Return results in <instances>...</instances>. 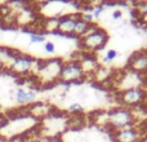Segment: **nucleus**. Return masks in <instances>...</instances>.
<instances>
[{"mask_svg": "<svg viewBox=\"0 0 147 142\" xmlns=\"http://www.w3.org/2000/svg\"><path fill=\"white\" fill-rule=\"evenodd\" d=\"M109 40H110V35L106 28L93 23L88 32L78 40L79 51L90 54H97L102 49L106 48Z\"/></svg>", "mask_w": 147, "mask_h": 142, "instance_id": "obj_1", "label": "nucleus"}, {"mask_svg": "<svg viewBox=\"0 0 147 142\" xmlns=\"http://www.w3.org/2000/svg\"><path fill=\"white\" fill-rule=\"evenodd\" d=\"M136 125V119L132 109L124 106H115L106 111L105 128L109 131V135L115 131Z\"/></svg>", "mask_w": 147, "mask_h": 142, "instance_id": "obj_2", "label": "nucleus"}, {"mask_svg": "<svg viewBox=\"0 0 147 142\" xmlns=\"http://www.w3.org/2000/svg\"><path fill=\"white\" fill-rule=\"evenodd\" d=\"M115 99L117 106H124L128 109H136L147 102V88L143 85L128 88L115 92Z\"/></svg>", "mask_w": 147, "mask_h": 142, "instance_id": "obj_3", "label": "nucleus"}, {"mask_svg": "<svg viewBox=\"0 0 147 142\" xmlns=\"http://www.w3.org/2000/svg\"><path fill=\"white\" fill-rule=\"evenodd\" d=\"M85 80L86 76L78 61H74V60L63 61L58 83L65 84V85H74V84H81Z\"/></svg>", "mask_w": 147, "mask_h": 142, "instance_id": "obj_4", "label": "nucleus"}, {"mask_svg": "<svg viewBox=\"0 0 147 142\" xmlns=\"http://www.w3.org/2000/svg\"><path fill=\"white\" fill-rule=\"evenodd\" d=\"M36 61H38V60L34 58L30 54L18 53L17 56H16V58L13 60L12 65L9 66L10 72H14L21 76H27L35 69Z\"/></svg>", "mask_w": 147, "mask_h": 142, "instance_id": "obj_5", "label": "nucleus"}, {"mask_svg": "<svg viewBox=\"0 0 147 142\" xmlns=\"http://www.w3.org/2000/svg\"><path fill=\"white\" fill-rule=\"evenodd\" d=\"M127 70L138 76L147 75V49L133 52L127 62Z\"/></svg>", "mask_w": 147, "mask_h": 142, "instance_id": "obj_6", "label": "nucleus"}, {"mask_svg": "<svg viewBox=\"0 0 147 142\" xmlns=\"http://www.w3.org/2000/svg\"><path fill=\"white\" fill-rule=\"evenodd\" d=\"M79 16H80V12L61 14L58 17V22H57V28H56L54 35L63 36V38H72L74 28H75V22Z\"/></svg>", "mask_w": 147, "mask_h": 142, "instance_id": "obj_7", "label": "nucleus"}, {"mask_svg": "<svg viewBox=\"0 0 147 142\" xmlns=\"http://www.w3.org/2000/svg\"><path fill=\"white\" fill-rule=\"evenodd\" d=\"M110 137H111L112 142H140L142 135L138 131V128L133 125V127L123 128V129L111 132Z\"/></svg>", "mask_w": 147, "mask_h": 142, "instance_id": "obj_8", "label": "nucleus"}, {"mask_svg": "<svg viewBox=\"0 0 147 142\" xmlns=\"http://www.w3.org/2000/svg\"><path fill=\"white\" fill-rule=\"evenodd\" d=\"M36 91L30 88H18L16 91V102L20 105L21 107H28L30 105H32L34 102H36Z\"/></svg>", "mask_w": 147, "mask_h": 142, "instance_id": "obj_9", "label": "nucleus"}, {"mask_svg": "<svg viewBox=\"0 0 147 142\" xmlns=\"http://www.w3.org/2000/svg\"><path fill=\"white\" fill-rule=\"evenodd\" d=\"M86 124V116L84 114L80 115H67L66 118V128L71 131H79L84 128Z\"/></svg>", "mask_w": 147, "mask_h": 142, "instance_id": "obj_10", "label": "nucleus"}, {"mask_svg": "<svg viewBox=\"0 0 147 142\" xmlns=\"http://www.w3.org/2000/svg\"><path fill=\"white\" fill-rule=\"evenodd\" d=\"M92 25H93V23L86 22L85 20L81 18V16H79L78 20H76V22H75V28H74L72 38L76 39V40H79L81 36H84L86 32H88L89 28L92 27Z\"/></svg>", "mask_w": 147, "mask_h": 142, "instance_id": "obj_11", "label": "nucleus"}, {"mask_svg": "<svg viewBox=\"0 0 147 142\" xmlns=\"http://www.w3.org/2000/svg\"><path fill=\"white\" fill-rule=\"evenodd\" d=\"M67 112H69V115L84 114V107L81 106L80 103H78V102H74V103H71L69 107H67Z\"/></svg>", "mask_w": 147, "mask_h": 142, "instance_id": "obj_12", "label": "nucleus"}, {"mask_svg": "<svg viewBox=\"0 0 147 142\" xmlns=\"http://www.w3.org/2000/svg\"><path fill=\"white\" fill-rule=\"evenodd\" d=\"M117 56H119V54H117V52L115 51V49H109V51H106V53H105L103 61L106 62V64H111L112 61L116 60Z\"/></svg>", "mask_w": 147, "mask_h": 142, "instance_id": "obj_13", "label": "nucleus"}, {"mask_svg": "<svg viewBox=\"0 0 147 142\" xmlns=\"http://www.w3.org/2000/svg\"><path fill=\"white\" fill-rule=\"evenodd\" d=\"M30 43L31 44H41V43H45V36L44 34H31L30 35Z\"/></svg>", "mask_w": 147, "mask_h": 142, "instance_id": "obj_14", "label": "nucleus"}, {"mask_svg": "<svg viewBox=\"0 0 147 142\" xmlns=\"http://www.w3.org/2000/svg\"><path fill=\"white\" fill-rule=\"evenodd\" d=\"M44 51L49 54H53L54 52H56V45H54V43H52V41H45V43H44Z\"/></svg>", "mask_w": 147, "mask_h": 142, "instance_id": "obj_15", "label": "nucleus"}, {"mask_svg": "<svg viewBox=\"0 0 147 142\" xmlns=\"http://www.w3.org/2000/svg\"><path fill=\"white\" fill-rule=\"evenodd\" d=\"M8 123H9V119H8V116H5L4 114H0V131H1L3 128L7 127Z\"/></svg>", "mask_w": 147, "mask_h": 142, "instance_id": "obj_16", "label": "nucleus"}, {"mask_svg": "<svg viewBox=\"0 0 147 142\" xmlns=\"http://www.w3.org/2000/svg\"><path fill=\"white\" fill-rule=\"evenodd\" d=\"M44 142H66V141H65L62 137H59V136H52V137L45 138Z\"/></svg>", "mask_w": 147, "mask_h": 142, "instance_id": "obj_17", "label": "nucleus"}, {"mask_svg": "<svg viewBox=\"0 0 147 142\" xmlns=\"http://www.w3.org/2000/svg\"><path fill=\"white\" fill-rule=\"evenodd\" d=\"M138 23H140V26H143V27H147V13L142 16V17H140L138 20H136Z\"/></svg>", "mask_w": 147, "mask_h": 142, "instance_id": "obj_18", "label": "nucleus"}, {"mask_svg": "<svg viewBox=\"0 0 147 142\" xmlns=\"http://www.w3.org/2000/svg\"><path fill=\"white\" fill-rule=\"evenodd\" d=\"M112 20H115V21H117V20H121V17H123V12L120 9H116V10H114L112 12Z\"/></svg>", "mask_w": 147, "mask_h": 142, "instance_id": "obj_19", "label": "nucleus"}, {"mask_svg": "<svg viewBox=\"0 0 147 142\" xmlns=\"http://www.w3.org/2000/svg\"><path fill=\"white\" fill-rule=\"evenodd\" d=\"M45 138H41V137H34V138H30V140H26L23 142H44Z\"/></svg>", "mask_w": 147, "mask_h": 142, "instance_id": "obj_20", "label": "nucleus"}, {"mask_svg": "<svg viewBox=\"0 0 147 142\" xmlns=\"http://www.w3.org/2000/svg\"><path fill=\"white\" fill-rule=\"evenodd\" d=\"M140 142H147V135L142 136V137H141V140H140Z\"/></svg>", "mask_w": 147, "mask_h": 142, "instance_id": "obj_21", "label": "nucleus"}, {"mask_svg": "<svg viewBox=\"0 0 147 142\" xmlns=\"http://www.w3.org/2000/svg\"><path fill=\"white\" fill-rule=\"evenodd\" d=\"M1 140H3V138H1V136H0V141H1Z\"/></svg>", "mask_w": 147, "mask_h": 142, "instance_id": "obj_22", "label": "nucleus"}]
</instances>
